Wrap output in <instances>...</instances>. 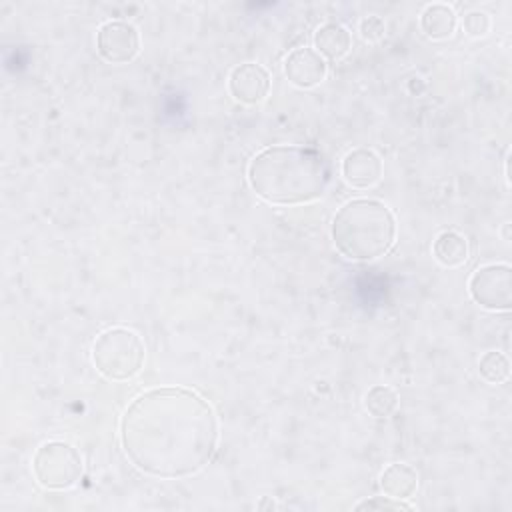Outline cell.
<instances>
[{
    "label": "cell",
    "mask_w": 512,
    "mask_h": 512,
    "mask_svg": "<svg viewBox=\"0 0 512 512\" xmlns=\"http://www.w3.org/2000/svg\"><path fill=\"white\" fill-rule=\"evenodd\" d=\"M330 182V170L318 150L304 146H270L248 166V184L270 204L294 206L320 198Z\"/></svg>",
    "instance_id": "cell-2"
},
{
    "label": "cell",
    "mask_w": 512,
    "mask_h": 512,
    "mask_svg": "<svg viewBox=\"0 0 512 512\" xmlns=\"http://www.w3.org/2000/svg\"><path fill=\"white\" fill-rule=\"evenodd\" d=\"M352 48V36L346 26L338 22H326L314 32V50L328 60L344 58Z\"/></svg>",
    "instance_id": "cell-11"
},
{
    "label": "cell",
    "mask_w": 512,
    "mask_h": 512,
    "mask_svg": "<svg viewBox=\"0 0 512 512\" xmlns=\"http://www.w3.org/2000/svg\"><path fill=\"white\" fill-rule=\"evenodd\" d=\"M32 470L42 488L66 490L82 476V456L74 446L52 440L36 450Z\"/></svg>",
    "instance_id": "cell-5"
},
{
    "label": "cell",
    "mask_w": 512,
    "mask_h": 512,
    "mask_svg": "<svg viewBox=\"0 0 512 512\" xmlns=\"http://www.w3.org/2000/svg\"><path fill=\"white\" fill-rule=\"evenodd\" d=\"M380 490L396 500H408L418 490V474L404 462L390 464L380 474Z\"/></svg>",
    "instance_id": "cell-13"
},
{
    "label": "cell",
    "mask_w": 512,
    "mask_h": 512,
    "mask_svg": "<svg viewBox=\"0 0 512 512\" xmlns=\"http://www.w3.org/2000/svg\"><path fill=\"white\" fill-rule=\"evenodd\" d=\"M456 12L448 4H428L420 14V28L432 40L450 38L456 30Z\"/></svg>",
    "instance_id": "cell-14"
},
{
    "label": "cell",
    "mask_w": 512,
    "mask_h": 512,
    "mask_svg": "<svg viewBox=\"0 0 512 512\" xmlns=\"http://www.w3.org/2000/svg\"><path fill=\"white\" fill-rule=\"evenodd\" d=\"M328 64L314 48H294L284 60V76L298 88H312L326 78Z\"/></svg>",
    "instance_id": "cell-9"
},
{
    "label": "cell",
    "mask_w": 512,
    "mask_h": 512,
    "mask_svg": "<svg viewBox=\"0 0 512 512\" xmlns=\"http://www.w3.org/2000/svg\"><path fill=\"white\" fill-rule=\"evenodd\" d=\"M356 510H412V506L406 504L404 500H396L384 494L356 504Z\"/></svg>",
    "instance_id": "cell-18"
},
{
    "label": "cell",
    "mask_w": 512,
    "mask_h": 512,
    "mask_svg": "<svg viewBox=\"0 0 512 512\" xmlns=\"http://www.w3.org/2000/svg\"><path fill=\"white\" fill-rule=\"evenodd\" d=\"M472 300L486 310H510L512 270L508 264H486L474 270L468 280Z\"/></svg>",
    "instance_id": "cell-6"
},
{
    "label": "cell",
    "mask_w": 512,
    "mask_h": 512,
    "mask_svg": "<svg viewBox=\"0 0 512 512\" xmlns=\"http://www.w3.org/2000/svg\"><path fill=\"white\" fill-rule=\"evenodd\" d=\"M462 28L468 36L472 38H480V36H486L488 30H490V16L482 10H472L464 16L462 20Z\"/></svg>",
    "instance_id": "cell-17"
},
{
    "label": "cell",
    "mask_w": 512,
    "mask_h": 512,
    "mask_svg": "<svg viewBox=\"0 0 512 512\" xmlns=\"http://www.w3.org/2000/svg\"><path fill=\"white\" fill-rule=\"evenodd\" d=\"M96 50L110 64H126L140 52V34L130 22L108 20L96 32Z\"/></svg>",
    "instance_id": "cell-7"
},
{
    "label": "cell",
    "mask_w": 512,
    "mask_h": 512,
    "mask_svg": "<svg viewBox=\"0 0 512 512\" xmlns=\"http://www.w3.org/2000/svg\"><path fill=\"white\" fill-rule=\"evenodd\" d=\"M432 254L444 268H458L468 260V238L458 230H442L432 242Z\"/></svg>",
    "instance_id": "cell-12"
},
{
    "label": "cell",
    "mask_w": 512,
    "mask_h": 512,
    "mask_svg": "<svg viewBox=\"0 0 512 512\" xmlns=\"http://www.w3.org/2000/svg\"><path fill=\"white\" fill-rule=\"evenodd\" d=\"M330 234L344 258L370 262L394 246L396 218L380 200L354 198L336 212Z\"/></svg>",
    "instance_id": "cell-3"
},
{
    "label": "cell",
    "mask_w": 512,
    "mask_h": 512,
    "mask_svg": "<svg viewBox=\"0 0 512 512\" xmlns=\"http://www.w3.org/2000/svg\"><path fill=\"white\" fill-rule=\"evenodd\" d=\"M480 376L490 384H502L510 376V362L502 352L490 350L478 362Z\"/></svg>",
    "instance_id": "cell-16"
},
{
    "label": "cell",
    "mask_w": 512,
    "mask_h": 512,
    "mask_svg": "<svg viewBox=\"0 0 512 512\" xmlns=\"http://www.w3.org/2000/svg\"><path fill=\"white\" fill-rule=\"evenodd\" d=\"M230 96L240 104H260L270 92V74L256 62H244L232 68L228 76Z\"/></svg>",
    "instance_id": "cell-8"
},
{
    "label": "cell",
    "mask_w": 512,
    "mask_h": 512,
    "mask_svg": "<svg viewBox=\"0 0 512 512\" xmlns=\"http://www.w3.org/2000/svg\"><path fill=\"white\" fill-rule=\"evenodd\" d=\"M384 30L386 26L378 16H368L360 22V32L364 40H380L384 36Z\"/></svg>",
    "instance_id": "cell-19"
},
{
    "label": "cell",
    "mask_w": 512,
    "mask_h": 512,
    "mask_svg": "<svg viewBox=\"0 0 512 512\" xmlns=\"http://www.w3.org/2000/svg\"><path fill=\"white\" fill-rule=\"evenodd\" d=\"M364 408L374 418H388L398 408V394L394 388L384 384L372 386L364 396Z\"/></svg>",
    "instance_id": "cell-15"
},
{
    "label": "cell",
    "mask_w": 512,
    "mask_h": 512,
    "mask_svg": "<svg viewBox=\"0 0 512 512\" xmlns=\"http://www.w3.org/2000/svg\"><path fill=\"white\" fill-rule=\"evenodd\" d=\"M146 348L134 330L114 326L104 330L92 346V362L108 380H130L144 364Z\"/></svg>",
    "instance_id": "cell-4"
},
{
    "label": "cell",
    "mask_w": 512,
    "mask_h": 512,
    "mask_svg": "<svg viewBox=\"0 0 512 512\" xmlns=\"http://www.w3.org/2000/svg\"><path fill=\"white\" fill-rule=\"evenodd\" d=\"M384 172L380 156L370 148H354L342 160V176L352 188H372Z\"/></svg>",
    "instance_id": "cell-10"
},
{
    "label": "cell",
    "mask_w": 512,
    "mask_h": 512,
    "mask_svg": "<svg viewBox=\"0 0 512 512\" xmlns=\"http://www.w3.org/2000/svg\"><path fill=\"white\" fill-rule=\"evenodd\" d=\"M120 438L136 468L158 478H180L208 464L218 442V422L200 394L154 388L128 406Z\"/></svg>",
    "instance_id": "cell-1"
}]
</instances>
